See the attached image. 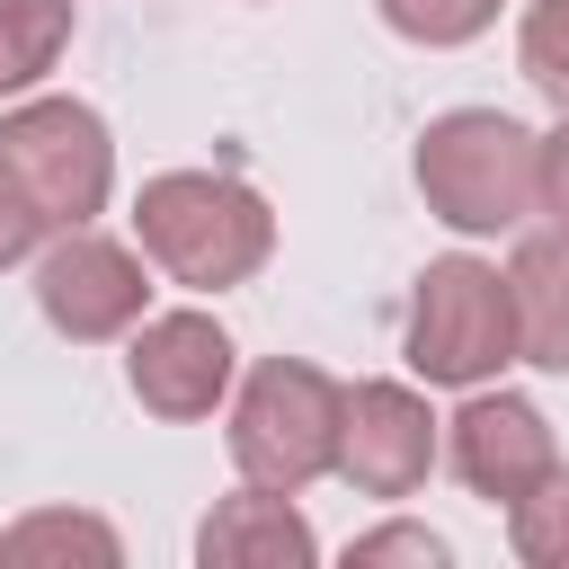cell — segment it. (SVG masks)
<instances>
[{"mask_svg": "<svg viewBox=\"0 0 569 569\" xmlns=\"http://www.w3.org/2000/svg\"><path fill=\"white\" fill-rule=\"evenodd\" d=\"M133 231H142V258L187 293H231L276 258V213L231 169H160V178H142Z\"/></svg>", "mask_w": 569, "mask_h": 569, "instance_id": "obj_1", "label": "cell"}, {"mask_svg": "<svg viewBox=\"0 0 569 569\" xmlns=\"http://www.w3.org/2000/svg\"><path fill=\"white\" fill-rule=\"evenodd\" d=\"M533 151L542 133H525L507 107H445L418 133V196L445 231L462 240H507L533 222Z\"/></svg>", "mask_w": 569, "mask_h": 569, "instance_id": "obj_2", "label": "cell"}, {"mask_svg": "<svg viewBox=\"0 0 569 569\" xmlns=\"http://www.w3.org/2000/svg\"><path fill=\"white\" fill-rule=\"evenodd\" d=\"M409 373L436 391H480L516 365V311H507V276L471 249L427 258L409 284V338H400Z\"/></svg>", "mask_w": 569, "mask_h": 569, "instance_id": "obj_3", "label": "cell"}, {"mask_svg": "<svg viewBox=\"0 0 569 569\" xmlns=\"http://www.w3.org/2000/svg\"><path fill=\"white\" fill-rule=\"evenodd\" d=\"M338 409H347V382H329L320 365H302V356L249 365V382H240V400H231V427H222L240 480L302 498V489L338 462Z\"/></svg>", "mask_w": 569, "mask_h": 569, "instance_id": "obj_4", "label": "cell"}, {"mask_svg": "<svg viewBox=\"0 0 569 569\" xmlns=\"http://www.w3.org/2000/svg\"><path fill=\"white\" fill-rule=\"evenodd\" d=\"M0 169L18 178V196L36 204L44 231H80L116 196V133L89 98H36L27 89L0 116Z\"/></svg>", "mask_w": 569, "mask_h": 569, "instance_id": "obj_5", "label": "cell"}, {"mask_svg": "<svg viewBox=\"0 0 569 569\" xmlns=\"http://www.w3.org/2000/svg\"><path fill=\"white\" fill-rule=\"evenodd\" d=\"M36 311L71 347H107V338H133V320L151 311V276L124 240L80 222V231H53V249L36 258Z\"/></svg>", "mask_w": 569, "mask_h": 569, "instance_id": "obj_6", "label": "cell"}, {"mask_svg": "<svg viewBox=\"0 0 569 569\" xmlns=\"http://www.w3.org/2000/svg\"><path fill=\"white\" fill-rule=\"evenodd\" d=\"M231 373H240V347L213 311H142L133 320V347H124V382L151 418L169 427H196L231 400Z\"/></svg>", "mask_w": 569, "mask_h": 569, "instance_id": "obj_7", "label": "cell"}, {"mask_svg": "<svg viewBox=\"0 0 569 569\" xmlns=\"http://www.w3.org/2000/svg\"><path fill=\"white\" fill-rule=\"evenodd\" d=\"M436 453H445V427H436L427 391H409V382H356L347 391V409H338V462L329 471L356 498H409V489H427Z\"/></svg>", "mask_w": 569, "mask_h": 569, "instance_id": "obj_8", "label": "cell"}, {"mask_svg": "<svg viewBox=\"0 0 569 569\" xmlns=\"http://www.w3.org/2000/svg\"><path fill=\"white\" fill-rule=\"evenodd\" d=\"M445 462H453V480L471 489V498H489V507H507V498H525L551 462H560V445H551V418L525 400V391H471L462 409H453V427H445Z\"/></svg>", "mask_w": 569, "mask_h": 569, "instance_id": "obj_9", "label": "cell"}, {"mask_svg": "<svg viewBox=\"0 0 569 569\" xmlns=\"http://www.w3.org/2000/svg\"><path fill=\"white\" fill-rule=\"evenodd\" d=\"M196 560H204V569H311V560H320V533L302 525V507H293L284 489L240 480V489L213 498V516L196 525Z\"/></svg>", "mask_w": 569, "mask_h": 569, "instance_id": "obj_10", "label": "cell"}, {"mask_svg": "<svg viewBox=\"0 0 569 569\" xmlns=\"http://www.w3.org/2000/svg\"><path fill=\"white\" fill-rule=\"evenodd\" d=\"M507 311H516V365L569 373V231H542L507 258Z\"/></svg>", "mask_w": 569, "mask_h": 569, "instance_id": "obj_11", "label": "cell"}, {"mask_svg": "<svg viewBox=\"0 0 569 569\" xmlns=\"http://www.w3.org/2000/svg\"><path fill=\"white\" fill-rule=\"evenodd\" d=\"M71 18H80L71 0H0V107L44 89V71L71 44Z\"/></svg>", "mask_w": 569, "mask_h": 569, "instance_id": "obj_12", "label": "cell"}, {"mask_svg": "<svg viewBox=\"0 0 569 569\" xmlns=\"http://www.w3.org/2000/svg\"><path fill=\"white\" fill-rule=\"evenodd\" d=\"M0 560H98V569H116V560H124V542H116V525H107V516L36 507V516L0 525Z\"/></svg>", "mask_w": 569, "mask_h": 569, "instance_id": "obj_13", "label": "cell"}, {"mask_svg": "<svg viewBox=\"0 0 569 569\" xmlns=\"http://www.w3.org/2000/svg\"><path fill=\"white\" fill-rule=\"evenodd\" d=\"M507 551L525 569H569V462H551L525 498H507Z\"/></svg>", "mask_w": 569, "mask_h": 569, "instance_id": "obj_14", "label": "cell"}, {"mask_svg": "<svg viewBox=\"0 0 569 569\" xmlns=\"http://www.w3.org/2000/svg\"><path fill=\"white\" fill-rule=\"evenodd\" d=\"M373 9H382L391 36H409L427 53H453V44H471V36L498 27V0H373Z\"/></svg>", "mask_w": 569, "mask_h": 569, "instance_id": "obj_15", "label": "cell"}, {"mask_svg": "<svg viewBox=\"0 0 569 569\" xmlns=\"http://www.w3.org/2000/svg\"><path fill=\"white\" fill-rule=\"evenodd\" d=\"M516 71L525 89H542L560 116H569V0H533L525 27H516Z\"/></svg>", "mask_w": 569, "mask_h": 569, "instance_id": "obj_16", "label": "cell"}, {"mask_svg": "<svg viewBox=\"0 0 569 569\" xmlns=\"http://www.w3.org/2000/svg\"><path fill=\"white\" fill-rule=\"evenodd\" d=\"M382 560L445 569L453 551H445V533H427V525H373V533H356V542H347V569H382Z\"/></svg>", "mask_w": 569, "mask_h": 569, "instance_id": "obj_17", "label": "cell"}, {"mask_svg": "<svg viewBox=\"0 0 569 569\" xmlns=\"http://www.w3.org/2000/svg\"><path fill=\"white\" fill-rule=\"evenodd\" d=\"M533 213H551V231H569V116L533 151Z\"/></svg>", "mask_w": 569, "mask_h": 569, "instance_id": "obj_18", "label": "cell"}, {"mask_svg": "<svg viewBox=\"0 0 569 569\" xmlns=\"http://www.w3.org/2000/svg\"><path fill=\"white\" fill-rule=\"evenodd\" d=\"M36 240H44V222H36V204L18 196V178L0 169V267H18V258H36Z\"/></svg>", "mask_w": 569, "mask_h": 569, "instance_id": "obj_19", "label": "cell"}]
</instances>
